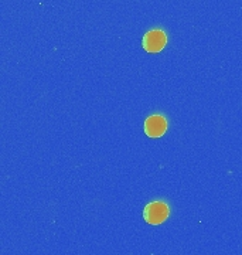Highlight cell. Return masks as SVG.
Masks as SVG:
<instances>
[{"label":"cell","instance_id":"6da1fadb","mask_svg":"<svg viewBox=\"0 0 242 255\" xmlns=\"http://www.w3.org/2000/svg\"><path fill=\"white\" fill-rule=\"evenodd\" d=\"M170 210L164 201H153L149 203L143 210V219L150 226H159L169 219Z\"/></svg>","mask_w":242,"mask_h":255},{"label":"cell","instance_id":"7a4b0ae2","mask_svg":"<svg viewBox=\"0 0 242 255\" xmlns=\"http://www.w3.org/2000/svg\"><path fill=\"white\" fill-rule=\"evenodd\" d=\"M166 44H167V36L163 30L159 28L147 31L142 40V46L147 53H160Z\"/></svg>","mask_w":242,"mask_h":255},{"label":"cell","instance_id":"3957f363","mask_svg":"<svg viewBox=\"0 0 242 255\" xmlns=\"http://www.w3.org/2000/svg\"><path fill=\"white\" fill-rule=\"evenodd\" d=\"M167 130V119L163 115H152L144 121V133L150 137H160Z\"/></svg>","mask_w":242,"mask_h":255}]
</instances>
